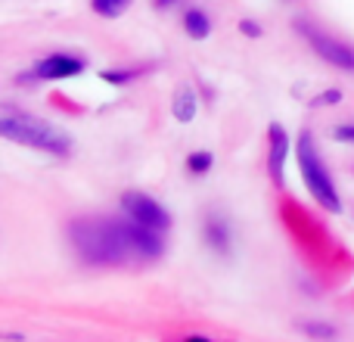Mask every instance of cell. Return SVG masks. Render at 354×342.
<instances>
[{"instance_id":"cell-12","label":"cell","mask_w":354,"mask_h":342,"mask_svg":"<svg viewBox=\"0 0 354 342\" xmlns=\"http://www.w3.org/2000/svg\"><path fill=\"white\" fill-rule=\"evenodd\" d=\"M214 165V156L205 153V150H199V153H189L187 156V171L189 174H208Z\"/></svg>"},{"instance_id":"cell-3","label":"cell","mask_w":354,"mask_h":342,"mask_svg":"<svg viewBox=\"0 0 354 342\" xmlns=\"http://www.w3.org/2000/svg\"><path fill=\"white\" fill-rule=\"evenodd\" d=\"M295 156H299V171H301V181H305L308 193L326 208V212H342V202H339L336 193V183H333L330 171L320 162L317 147H314V137L311 131H301L299 143H295Z\"/></svg>"},{"instance_id":"cell-5","label":"cell","mask_w":354,"mask_h":342,"mask_svg":"<svg viewBox=\"0 0 354 342\" xmlns=\"http://www.w3.org/2000/svg\"><path fill=\"white\" fill-rule=\"evenodd\" d=\"M122 208L131 215V221L147 224V227H153V231H159V233L171 227V215L165 212V206H159V199H153V196H147V193L128 190V193L122 196Z\"/></svg>"},{"instance_id":"cell-10","label":"cell","mask_w":354,"mask_h":342,"mask_svg":"<svg viewBox=\"0 0 354 342\" xmlns=\"http://www.w3.org/2000/svg\"><path fill=\"white\" fill-rule=\"evenodd\" d=\"M205 237H208V243H212L218 252H224L227 246H230V233H227V224H224V221H218V218H208Z\"/></svg>"},{"instance_id":"cell-7","label":"cell","mask_w":354,"mask_h":342,"mask_svg":"<svg viewBox=\"0 0 354 342\" xmlns=\"http://www.w3.org/2000/svg\"><path fill=\"white\" fill-rule=\"evenodd\" d=\"M270 137V156H268V168L274 183H283V168H286V156H289V134L283 131V125H270L268 131Z\"/></svg>"},{"instance_id":"cell-4","label":"cell","mask_w":354,"mask_h":342,"mask_svg":"<svg viewBox=\"0 0 354 342\" xmlns=\"http://www.w3.org/2000/svg\"><path fill=\"white\" fill-rule=\"evenodd\" d=\"M295 31H301V37L311 44L314 53H317L320 60H326L330 66L342 69V72H354V50L348 47V44L336 41V37H330L326 31H320V28H314V25L305 22V19L295 22Z\"/></svg>"},{"instance_id":"cell-6","label":"cell","mask_w":354,"mask_h":342,"mask_svg":"<svg viewBox=\"0 0 354 342\" xmlns=\"http://www.w3.org/2000/svg\"><path fill=\"white\" fill-rule=\"evenodd\" d=\"M84 72V60L72 53H53L47 60H41L35 66V78H44V81H62V78H75V75Z\"/></svg>"},{"instance_id":"cell-9","label":"cell","mask_w":354,"mask_h":342,"mask_svg":"<svg viewBox=\"0 0 354 342\" xmlns=\"http://www.w3.org/2000/svg\"><path fill=\"white\" fill-rule=\"evenodd\" d=\"M196 106H199V100H196V93L189 91V87H183L180 93L174 97V103H171V112H174V118L177 122H193L196 118Z\"/></svg>"},{"instance_id":"cell-17","label":"cell","mask_w":354,"mask_h":342,"mask_svg":"<svg viewBox=\"0 0 354 342\" xmlns=\"http://www.w3.org/2000/svg\"><path fill=\"white\" fill-rule=\"evenodd\" d=\"M239 31H243V35H249V37H261L258 22H249V19H243V22H239Z\"/></svg>"},{"instance_id":"cell-13","label":"cell","mask_w":354,"mask_h":342,"mask_svg":"<svg viewBox=\"0 0 354 342\" xmlns=\"http://www.w3.org/2000/svg\"><path fill=\"white\" fill-rule=\"evenodd\" d=\"M333 141H339V143H354V125H339V128L333 131Z\"/></svg>"},{"instance_id":"cell-19","label":"cell","mask_w":354,"mask_h":342,"mask_svg":"<svg viewBox=\"0 0 354 342\" xmlns=\"http://www.w3.org/2000/svg\"><path fill=\"white\" fill-rule=\"evenodd\" d=\"M187 342H208V339H202V336H189Z\"/></svg>"},{"instance_id":"cell-14","label":"cell","mask_w":354,"mask_h":342,"mask_svg":"<svg viewBox=\"0 0 354 342\" xmlns=\"http://www.w3.org/2000/svg\"><path fill=\"white\" fill-rule=\"evenodd\" d=\"M339 100H342V91H336V87H333V91H326V93H320L317 100H314V106H336Z\"/></svg>"},{"instance_id":"cell-15","label":"cell","mask_w":354,"mask_h":342,"mask_svg":"<svg viewBox=\"0 0 354 342\" xmlns=\"http://www.w3.org/2000/svg\"><path fill=\"white\" fill-rule=\"evenodd\" d=\"M131 78H134L131 72H103V81H109V84H124Z\"/></svg>"},{"instance_id":"cell-2","label":"cell","mask_w":354,"mask_h":342,"mask_svg":"<svg viewBox=\"0 0 354 342\" xmlns=\"http://www.w3.org/2000/svg\"><path fill=\"white\" fill-rule=\"evenodd\" d=\"M0 134L12 143L35 147V150L56 153V156H66L68 150H72L68 134H62L56 125L44 122V118L31 116V112H19V109H12V106H3V109H0Z\"/></svg>"},{"instance_id":"cell-11","label":"cell","mask_w":354,"mask_h":342,"mask_svg":"<svg viewBox=\"0 0 354 342\" xmlns=\"http://www.w3.org/2000/svg\"><path fill=\"white\" fill-rule=\"evenodd\" d=\"M91 6H93V12H100V16L115 19V16H122V12L128 10L131 0H91Z\"/></svg>"},{"instance_id":"cell-1","label":"cell","mask_w":354,"mask_h":342,"mask_svg":"<svg viewBox=\"0 0 354 342\" xmlns=\"http://www.w3.org/2000/svg\"><path fill=\"white\" fill-rule=\"evenodd\" d=\"M72 243L87 264H128L134 255L124 221H72Z\"/></svg>"},{"instance_id":"cell-18","label":"cell","mask_w":354,"mask_h":342,"mask_svg":"<svg viewBox=\"0 0 354 342\" xmlns=\"http://www.w3.org/2000/svg\"><path fill=\"white\" fill-rule=\"evenodd\" d=\"M174 0H156V6H159V10H165V6H171Z\"/></svg>"},{"instance_id":"cell-16","label":"cell","mask_w":354,"mask_h":342,"mask_svg":"<svg viewBox=\"0 0 354 342\" xmlns=\"http://www.w3.org/2000/svg\"><path fill=\"white\" fill-rule=\"evenodd\" d=\"M305 333H311V336H336V330L333 327H317V324H305Z\"/></svg>"},{"instance_id":"cell-8","label":"cell","mask_w":354,"mask_h":342,"mask_svg":"<svg viewBox=\"0 0 354 342\" xmlns=\"http://www.w3.org/2000/svg\"><path fill=\"white\" fill-rule=\"evenodd\" d=\"M183 28H187V35L193 37V41H205V37L212 35V19H208L202 10H187Z\"/></svg>"}]
</instances>
